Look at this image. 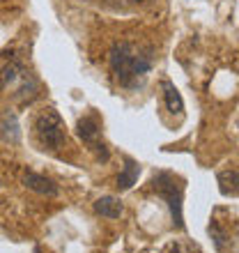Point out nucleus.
<instances>
[{"instance_id":"obj_1","label":"nucleus","mask_w":239,"mask_h":253,"mask_svg":"<svg viewBox=\"0 0 239 253\" xmlns=\"http://www.w3.org/2000/svg\"><path fill=\"white\" fill-rule=\"evenodd\" d=\"M108 62L122 87H138L145 74L152 69V55L131 42H115L108 51Z\"/></svg>"},{"instance_id":"obj_2","label":"nucleus","mask_w":239,"mask_h":253,"mask_svg":"<svg viewBox=\"0 0 239 253\" xmlns=\"http://www.w3.org/2000/svg\"><path fill=\"white\" fill-rule=\"evenodd\" d=\"M35 133L44 147L48 150H60L65 145V122L55 108H46L37 115L35 120Z\"/></svg>"},{"instance_id":"obj_3","label":"nucleus","mask_w":239,"mask_h":253,"mask_svg":"<svg viewBox=\"0 0 239 253\" xmlns=\"http://www.w3.org/2000/svg\"><path fill=\"white\" fill-rule=\"evenodd\" d=\"M152 187H154V191L168 203V207H170L173 226L182 228L184 226V216H182V193H184V189H182L179 180L173 173H159V175H154Z\"/></svg>"},{"instance_id":"obj_4","label":"nucleus","mask_w":239,"mask_h":253,"mask_svg":"<svg viewBox=\"0 0 239 253\" xmlns=\"http://www.w3.org/2000/svg\"><path fill=\"white\" fill-rule=\"evenodd\" d=\"M76 131H79V138L83 140V143H87V145L92 147L94 152H97V157H99L101 161L108 159V150L106 145L99 140V133H101V126L99 122H97V118L94 115H85V118H80L79 125H76Z\"/></svg>"},{"instance_id":"obj_5","label":"nucleus","mask_w":239,"mask_h":253,"mask_svg":"<svg viewBox=\"0 0 239 253\" xmlns=\"http://www.w3.org/2000/svg\"><path fill=\"white\" fill-rule=\"evenodd\" d=\"M21 182H23V187H28L35 193H40V196H58V191H60L58 184H55L53 180H48V177H44V175L33 173V170L23 173Z\"/></svg>"},{"instance_id":"obj_6","label":"nucleus","mask_w":239,"mask_h":253,"mask_svg":"<svg viewBox=\"0 0 239 253\" xmlns=\"http://www.w3.org/2000/svg\"><path fill=\"white\" fill-rule=\"evenodd\" d=\"M23 74H26L23 65L16 62V60H12V58L5 60V62H0V90H5V87L19 83Z\"/></svg>"},{"instance_id":"obj_7","label":"nucleus","mask_w":239,"mask_h":253,"mask_svg":"<svg viewBox=\"0 0 239 253\" xmlns=\"http://www.w3.org/2000/svg\"><path fill=\"white\" fill-rule=\"evenodd\" d=\"M94 212L106 216V219H120L124 212V205L115 196H101V198L94 200Z\"/></svg>"},{"instance_id":"obj_8","label":"nucleus","mask_w":239,"mask_h":253,"mask_svg":"<svg viewBox=\"0 0 239 253\" xmlns=\"http://www.w3.org/2000/svg\"><path fill=\"white\" fill-rule=\"evenodd\" d=\"M161 90H163V101H166V108L170 113H182L184 111V101H182V94L179 90L170 83V81H161Z\"/></svg>"},{"instance_id":"obj_9","label":"nucleus","mask_w":239,"mask_h":253,"mask_svg":"<svg viewBox=\"0 0 239 253\" xmlns=\"http://www.w3.org/2000/svg\"><path fill=\"white\" fill-rule=\"evenodd\" d=\"M0 133H2V138L7 143H19L21 140V129H19V120H16V115L12 111H7L2 115V120H0Z\"/></svg>"},{"instance_id":"obj_10","label":"nucleus","mask_w":239,"mask_h":253,"mask_svg":"<svg viewBox=\"0 0 239 253\" xmlns=\"http://www.w3.org/2000/svg\"><path fill=\"white\" fill-rule=\"evenodd\" d=\"M138 175H140V166L136 164L133 159H124V168H122V173L118 177V187L120 191H126V189H131L136 182H138Z\"/></svg>"},{"instance_id":"obj_11","label":"nucleus","mask_w":239,"mask_h":253,"mask_svg":"<svg viewBox=\"0 0 239 253\" xmlns=\"http://www.w3.org/2000/svg\"><path fill=\"white\" fill-rule=\"evenodd\" d=\"M219 184L223 193H237L239 191V170H226L219 173Z\"/></svg>"},{"instance_id":"obj_12","label":"nucleus","mask_w":239,"mask_h":253,"mask_svg":"<svg viewBox=\"0 0 239 253\" xmlns=\"http://www.w3.org/2000/svg\"><path fill=\"white\" fill-rule=\"evenodd\" d=\"M209 235H212V240H214V244H216V249H219V251H223V247H226V233H223L216 223H212V226H209Z\"/></svg>"},{"instance_id":"obj_13","label":"nucleus","mask_w":239,"mask_h":253,"mask_svg":"<svg viewBox=\"0 0 239 253\" xmlns=\"http://www.w3.org/2000/svg\"><path fill=\"white\" fill-rule=\"evenodd\" d=\"M173 253H189V251H184V249L179 247V244H175V247H173Z\"/></svg>"}]
</instances>
